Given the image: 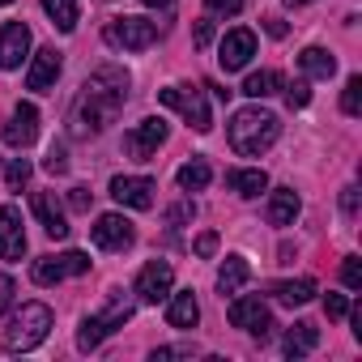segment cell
Returning <instances> with one entry per match:
<instances>
[{
    "instance_id": "obj_38",
    "label": "cell",
    "mask_w": 362,
    "mask_h": 362,
    "mask_svg": "<svg viewBox=\"0 0 362 362\" xmlns=\"http://www.w3.org/2000/svg\"><path fill=\"white\" fill-rule=\"evenodd\" d=\"M43 166H47L52 175H64V170H69V158H64V149H60V145H52V149H47V162H43Z\"/></svg>"
},
{
    "instance_id": "obj_33",
    "label": "cell",
    "mask_w": 362,
    "mask_h": 362,
    "mask_svg": "<svg viewBox=\"0 0 362 362\" xmlns=\"http://www.w3.org/2000/svg\"><path fill=\"white\" fill-rule=\"evenodd\" d=\"M192 218H197V205H192V201H179V205L166 214V222H170V226H184V222H192Z\"/></svg>"
},
{
    "instance_id": "obj_6",
    "label": "cell",
    "mask_w": 362,
    "mask_h": 362,
    "mask_svg": "<svg viewBox=\"0 0 362 362\" xmlns=\"http://www.w3.org/2000/svg\"><path fill=\"white\" fill-rule=\"evenodd\" d=\"M81 273H90L86 252H64V256H39L35 260V281L39 286H60L64 277H81Z\"/></svg>"
},
{
    "instance_id": "obj_20",
    "label": "cell",
    "mask_w": 362,
    "mask_h": 362,
    "mask_svg": "<svg viewBox=\"0 0 362 362\" xmlns=\"http://www.w3.org/2000/svg\"><path fill=\"white\" fill-rule=\"evenodd\" d=\"M166 298H170V307H166L170 328H197V320H201V303H197L192 290H184V294H166Z\"/></svg>"
},
{
    "instance_id": "obj_13",
    "label": "cell",
    "mask_w": 362,
    "mask_h": 362,
    "mask_svg": "<svg viewBox=\"0 0 362 362\" xmlns=\"http://www.w3.org/2000/svg\"><path fill=\"white\" fill-rule=\"evenodd\" d=\"M26 256V230H22V209L5 205L0 209V260H22Z\"/></svg>"
},
{
    "instance_id": "obj_41",
    "label": "cell",
    "mask_w": 362,
    "mask_h": 362,
    "mask_svg": "<svg viewBox=\"0 0 362 362\" xmlns=\"http://www.w3.org/2000/svg\"><path fill=\"white\" fill-rule=\"evenodd\" d=\"M192 39H197V47H209L214 43V22H197V35Z\"/></svg>"
},
{
    "instance_id": "obj_12",
    "label": "cell",
    "mask_w": 362,
    "mask_h": 362,
    "mask_svg": "<svg viewBox=\"0 0 362 362\" xmlns=\"http://www.w3.org/2000/svg\"><path fill=\"white\" fill-rule=\"evenodd\" d=\"M162 141H166V119H162V115H149V119H141V124L124 136V149H128L132 158H141V162H145Z\"/></svg>"
},
{
    "instance_id": "obj_40",
    "label": "cell",
    "mask_w": 362,
    "mask_h": 362,
    "mask_svg": "<svg viewBox=\"0 0 362 362\" xmlns=\"http://www.w3.org/2000/svg\"><path fill=\"white\" fill-rule=\"evenodd\" d=\"M214 252H218V235H214V230H205V235L197 239V256H205V260H209Z\"/></svg>"
},
{
    "instance_id": "obj_34",
    "label": "cell",
    "mask_w": 362,
    "mask_h": 362,
    "mask_svg": "<svg viewBox=\"0 0 362 362\" xmlns=\"http://www.w3.org/2000/svg\"><path fill=\"white\" fill-rule=\"evenodd\" d=\"M286 103H290V107H307V103H311L307 81H290V86H286Z\"/></svg>"
},
{
    "instance_id": "obj_11",
    "label": "cell",
    "mask_w": 362,
    "mask_h": 362,
    "mask_svg": "<svg viewBox=\"0 0 362 362\" xmlns=\"http://www.w3.org/2000/svg\"><path fill=\"white\" fill-rule=\"evenodd\" d=\"M26 56H30V26L5 22L0 26V69H22Z\"/></svg>"
},
{
    "instance_id": "obj_14",
    "label": "cell",
    "mask_w": 362,
    "mask_h": 362,
    "mask_svg": "<svg viewBox=\"0 0 362 362\" xmlns=\"http://www.w3.org/2000/svg\"><path fill=\"white\" fill-rule=\"evenodd\" d=\"M252 56H256V35H252V30H230V35L222 39V47H218V64H222L226 73L247 69Z\"/></svg>"
},
{
    "instance_id": "obj_32",
    "label": "cell",
    "mask_w": 362,
    "mask_h": 362,
    "mask_svg": "<svg viewBox=\"0 0 362 362\" xmlns=\"http://www.w3.org/2000/svg\"><path fill=\"white\" fill-rule=\"evenodd\" d=\"M170 358H197V345H162V349H153V362H170Z\"/></svg>"
},
{
    "instance_id": "obj_36",
    "label": "cell",
    "mask_w": 362,
    "mask_h": 362,
    "mask_svg": "<svg viewBox=\"0 0 362 362\" xmlns=\"http://www.w3.org/2000/svg\"><path fill=\"white\" fill-rule=\"evenodd\" d=\"M209 5V13H218V18H235L239 9H243V0H205Z\"/></svg>"
},
{
    "instance_id": "obj_39",
    "label": "cell",
    "mask_w": 362,
    "mask_h": 362,
    "mask_svg": "<svg viewBox=\"0 0 362 362\" xmlns=\"http://www.w3.org/2000/svg\"><path fill=\"white\" fill-rule=\"evenodd\" d=\"M90 201H94L90 188H73V192H69V205H73L77 214H90Z\"/></svg>"
},
{
    "instance_id": "obj_45",
    "label": "cell",
    "mask_w": 362,
    "mask_h": 362,
    "mask_svg": "<svg viewBox=\"0 0 362 362\" xmlns=\"http://www.w3.org/2000/svg\"><path fill=\"white\" fill-rule=\"evenodd\" d=\"M286 5H290V9H298V5H307V0H286Z\"/></svg>"
},
{
    "instance_id": "obj_44",
    "label": "cell",
    "mask_w": 362,
    "mask_h": 362,
    "mask_svg": "<svg viewBox=\"0 0 362 362\" xmlns=\"http://www.w3.org/2000/svg\"><path fill=\"white\" fill-rule=\"evenodd\" d=\"M141 5H149V9H162V5H166V0H141Z\"/></svg>"
},
{
    "instance_id": "obj_10",
    "label": "cell",
    "mask_w": 362,
    "mask_h": 362,
    "mask_svg": "<svg viewBox=\"0 0 362 362\" xmlns=\"http://www.w3.org/2000/svg\"><path fill=\"white\" fill-rule=\"evenodd\" d=\"M132 239H136V230L124 214H103L94 222V243L103 252H124V247H132Z\"/></svg>"
},
{
    "instance_id": "obj_43",
    "label": "cell",
    "mask_w": 362,
    "mask_h": 362,
    "mask_svg": "<svg viewBox=\"0 0 362 362\" xmlns=\"http://www.w3.org/2000/svg\"><path fill=\"white\" fill-rule=\"evenodd\" d=\"M264 30H269L273 39H286V35H290V26H286L281 18H264Z\"/></svg>"
},
{
    "instance_id": "obj_35",
    "label": "cell",
    "mask_w": 362,
    "mask_h": 362,
    "mask_svg": "<svg viewBox=\"0 0 362 362\" xmlns=\"http://www.w3.org/2000/svg\"><path fill=\"white\" fill-rule=\"evenodd\" d=\"M324 311H328V320H345V315H349L345 294H328V298H324Z\"/></svg>"
},
{
    "instance_id": "obj_8",
    "label": "cell",
    "mask_w": 362,
    "mask_h": 362,
    "mask_svg": "<svg viewBox=\"0 0 362 362\" xmlns=\"http://www.w3.org/2000/svg\"><path fill=\"white\" fill-rule=\"evenodd\" d=\"M230 324L252 332V337H260V341L273 332V315H269V307L260 298H235L230 303Z\"/></svg>"
},
{
    "instance_id": "obj_26",
    "label": "cell",
    "mask_w": 362,
    "mask_h": 362,
    "mask_svg": "<svg viewBox=\"0 0 362 362\" xmlns=\"http://www.w3.org/2000/svg\"><path fill=\"white\" fill-rule=\"evenodd\" d=\"M298 64H303L307 77H324V81L337 73V60H332V52H324V47H307V52L298 56Z\"/></svg>"
},
{
    "instance_id": "obj_16",
    "label": "cell",
    "mask_w": 362,
    "mask_h": 362,
    "mask_svg": "<svg viewBox=\"0 0 362 362\" xmlns=\"http://www.w3.org/2000/svg\"><path fill=\"white\" fill-rule=\"evenodd\" d=\"M35 136H39V111H35V103H18L5 124V141L13 149H26V145H35Z\"/></svg>"
},
{
    "instance_id": "obj_37",
    "label": "cell",
    "mask_w": 362,
    "mask_h": 362,
    "mask_svg": "<svg viewBox=\"0 0 362 362\" xmlns=\"http://www.w3.org/2000/svg\"><path fill=\"white\" fill-rule=\"evenodd\" d=\"M13 298H18L13 277H9V273H0V311H9V307H13Z\"/></svg>"
},
{
    "instance_id": "obj_3",
    "label": "cell",
    "mask_w": 362,
    "mask_h": 362,
    "mask_svg": "<svg viewBox=\"0 0 362 362\" xmlns=\"http://www.w3.org/2000/svg\"><path fill=\"white\" fill-rule=\"evenodd\" d=\"M47 332H52V307L47 303H26L5 328V349L9 354H26V349L43 345Z\"/></svg>"
},
{
    "instance_id": "obj_19",
    "label": "cell",
    "mask_w": 362,
    "mask_h": 362,
    "mask_svg": "<svg viewBox=\"0 0 362 362\" xmlns=\"http://www.w3.org/2000/svg\"><path fill=\"white\" fill-rule=\"evenodd\" d=\"M247 281H252V264H247L243 256H226L222 269H218V294H222V298H226V294H239Z\"/></svg>"
},
{
    "instance_id": "obj_25",
    "label": "cell",
    "mask_w": 362,
    "mask_h": 362,
    "mask_svg": "<svg viewBox=\"0 0 362 362\" xmlns=\"http://www.w3.org/2000/svg\"><path fill=\"white\" fill-rule=\"evenodd\" d=\"M209 179H214V170H209L205 158H192V162L179 166V188H184V192H201V188H209Z\"/></svg>"
},
{
    "instance_id": "obj_27",
    "label": "cell",
    "mask_w": 362,
    "mask_h": 362,
    "mask_svg": "<svg viewBox=\"0 0 362 362\" xmlns=\"http://www.w3.org/2000/svg\"><path fill=\"white\" fill-rule=\"evenodd\" d=\"M277 86H281V73L260 69V73H252V77L243 81V94H247V98H269V94H277Z\"/></svg>"
},
{
    "instance_id": "obj_24",
    "label": "cell",
    "mask_w": 362,
    "mask_h": 362,
    "mask_svg": "<svg viewBox=\"0 0 362 362\" xmlns=\"http://www.w3.org/2000/svg\"><path fill=\"white\" fill-rule=\"evenodd\" d=\"M315 345H320V328H315V324H307V320H303V324H294V328L286 332V354H290V358H303V354H311Z\"/></svg>"
},
{
    "instance_id": "obj_46",
    "label": "cell",
    "mask_w": 362,
    "mask_h": 362,
    "mask_svg": "<svg viewBox=\"0 0 362 362\" xmlns=\"http://www.w3.org/2000/svg\"><path fill=\"white\" fill-rule=\"evenodd\" d=\"M0 5H13V0H0Z\"/></svg>"
},
{
    "instance_id": "obj_30",
    "label": "cell",
    "mask_w": 362,
    "mask_h": 362,
    "mask_svg": "<svg viewBox=\"0 0 362 362\" xmlns=\"http://www.w3.org/2000/svg\"><path fill=\"white\" fill-rule=\"evenodd\" d=\"M341 281H345L349 290H362V260H358V256H345V264H341Z\"/></svg>"
},
{
    "instance_id": "obj_1",
    "label": "cell",
    "mask_w": 362,
    "mask_h": 362,
    "mask_svg": "<svg viewBox=\"0 0 362 362\" xmlns=\"http://www.w3.org/2000/svg\"><path fill=\"white\" fill-rule=\"evenodd\" d=\"M124 98H128V73L115 69V64L98 69V73L81 86V98H77V107H73V132H77V136L103 132V128L115 119V111L124 107Z\"/></svg>"
},
{
    "instance_id": "obj_4",
    "label": "cell",
    "mask_w": 362,
    "mask_h": 362,
    "mask_svg": "<svg viewBox=\"0 0 362 362\" xmlns=\"http://www.w3.org/2000/svg\"><path fill=\"white\" fill-rule=\"evenodd\" d=\"M158 98H162L170 111L184 115L188 128H197V132H209V128H214V115H209V103H205L201 90H192V86H166Z\"/></svg>"
},
{
    "instance_id": "obj_28",
    "label": "cell",
    "mask_w": 362,
    "mask_h": 362,
    "mask_svg": "<svg viewBox=\"0 0 362 362\" xmlns=\"http://www.w3.org/2000/svg\"><path fill=\"white\" fill-rule=\"evenodd\" d=\"M103 337H111V328L103 324V315H86L81 328H77V349H98Z\"/></svg>"
},
{
    "instance_id": "obj_15",
    "label": "cell",
    "mask_w": 362,
    "mask_h": 362,
    "mask_svg": "<svg viewBox=\"0 0 362 362\" xmlns=\"http://www.w3.org/2000/svg\"><path fill=\"white\" fill-rule=\"evenodd\" d=\"M60 69H64L60 52H56V47H43V52H35V60H30L26 86H30V90H39V94H47V90H56V81H60Z\"/></svg>"
},
{
    "instance_id": "obj_5",
    "label": "cell",
    "mask_w": 362,
    "mask_h": 362,
    "mask_svg": "<svg viewBox=\"0 0 362 362\" xmlns=\"http://www.w3.org/2000/svg\"><path fill=\"white\" fill-rule=\"evenodd\" d=\"M107 43L119 47V52H145L158 43V26L145 22V18H115L107 26Z\"/></svg>"
},
{
    "instance_id": "obj_21",
    "label": "cell",
    "mask_w": 362,
    "mask_h": 362,
    "mask_svg": "<svg viewBox=\"0 0 362 362\" xmlns=\"http://www.w3.org/2000/svg\"><path fill=\"white\" fill-rule=\"evenodd\" d=\"M269 294H273L277 303H286V307H303V303L315 298V281H311V277H298V281H273Z\"/></svg>"
},
{
    "instance_id": "obj_31",
    "label": "cell",
    "mask_w": 362,
    "mask_h": 362,
    "mask_svg": "<svg viewBox=\"0 0 362 362\" xmlns=\"http://www.w3.org/2000/svg\"><path fill=\"white\" fill-rule=\"evenodd\" d=\"M26 179H30V162H26V158H13L9 170H5V184H9V188H22Z\"/></svg>"
},
{
    "instance_id": "obj_18",
    "label": "cell",
    "mask_w": 362,
    "mask_h": 362,
    "mask_svg": "<svg viewBox=\"0 0 362 362\" xmlns=\"http://www.w3.org/2000/svg\"><path fill=\"white\" fill-rule=\"evenodd\" d=\"M298 209H303V201H298L294 188H273L269 192V222L273 226H294Z\"/></svg>"
},
{
    "instance_id": "obj_22",
    "label": "cell",
    "mask_w": 362,
    "mask_h": 362,
    "mask_svg": "<svg viewBox=\"0 0 362 362\" xmlns=\"http://www.w3.org/2000/svg\"><path fill=\"white\" fill-rule=\"evenodd\" d=\"M226 184H230V192H239V197H260L264 188H269V175L260 170V166H252V170H230L226 175Z\"/></svg>"
},
{
    "instance_id": "obj_42",
    "label": "cell",
    "mask_w": 362,
    "mask_h": 362,
    "mask_svg": "<svg viewBox=\"0 0 362 362\" xmlns=\"http://www.w3.org/2000/svg\"><path fill=\"white\" fill-rule=\"evenodd\" d=\"M341 209H345L349 218H358V188H345V192H341Z\"/></svg>"
},
{
    "instance_id": "obj_17",
    "label": "cell",
    "mask_w": 362,
    "mask_h": 362,
    "mask_svg": "<svg viewBox=\"0 0 362 362\" xmlns=\"http://www.w3.org/2000/svg\"><path fill=\"white\" fill-rule=\"evenodd\" d=\"M30 209H35L39 226H43V230L52 235V239H69V230H73V226H69V218H64V209L56 205V197H52V192H39Z\"/></svg>"
},
{
    "instance_id": "obj_2",
    "label": "cell",
    "mask_w": 362,
    "mask_h": 362,
    "mask_svg": "<svg viewBox=\"0 0 362 362\" xmlns=\"http://www.w3.org/2000/svg\"><path fill=\"white\" fill-rule=\"evenodd\" d=\"M277 132H281V119H277L273 111H264V107H243V111H235V115H230V128H226L230 149L243 153V158H260V153L277 141Z\"/></svg>"
},
{
    "instance_id": "obj_7",
    "label": "cell",
    "mask_w": 362,
    "mask_h": 362,
    "mask_svg": "<svg viewBox=\"0 0 362 362\" xmlns=\"http://www.w3.org/2000/svg\"><path fill=\"white\" fill-rule=\"evenodd\" d=\"M175 286V269L166 260H149L141 273H136V298L141 303H162Z\"/></svg>"
},
{
    "instance_id": "obj_29",
    "label": "cell",
    "mask_w": 362,
    "mask_h": 362,
    "mask_svg": "<svg viewBox=\"0 0 362 362\" xmlns=\"http://www.w3.org/2000/svg\"><path fill=\"white\" fill-rule=\"evenodd\" d=\"M341 111L345 115H362V77H349L341 90Z\"/></svg>"
},
{
    "instance_id": "obj_9",
    "label": "cell",
    "mask_w": 362,
    "mask_h": 362,
    "mask_svg": "<svg viewBox=\"0 0 362 362\" xmlns=\"http://www.w3.org/2000/svg\"><path fill=\"white\" fill-rule=\"evenodd\" d=\"M153 192H158L153 179H145V175H115L111 179V197L128 209H153Z\"/></svg>"
},
{
    "instance_id": "obj_23",
    "label": "cell",
    "mask_w": 362,
    "mask_h": 362,
    "mask_svg": "<svg viewBox=\"0 0 362 362\" xmlns=\"http://www.w3.org/2000/svg\"><path fill=\"white\" fill-rule=\"evenodd\" d=\"M43 13L52 18V26H56L60 35H73V30H77V18H81L77 0H43Z\"/></svg>"
}]
</instances>
